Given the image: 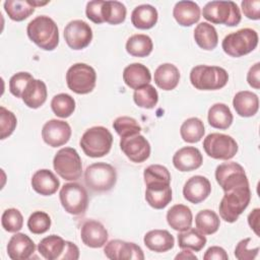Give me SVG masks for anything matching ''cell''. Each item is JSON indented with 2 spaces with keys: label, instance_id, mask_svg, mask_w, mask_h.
<instances>
[{
  "label": "cell",
  "instance_id": "5b68a950",
  "mask_svg": "<svg viewBox=\"0 0 260 260\" xmlns=\"http://www.w3.org/2000/svg\"><path fill=\"white\" fill-rule=\"evenodd\" d=\"M258 34L255 29L245 27L225 36L221 47L229 56L239 58L254 51L258 45Z\"/></svg>",
  "mask_w": 260,
  "mask_h": 260
},
{
  "label": "cell",
  "instance_id": "681fc988",
  "mask_svg": "<svg viewBox=\"0 0 260 260\" xmlns=\"http://www.w3.org/2000/svg\"><path fill=\"white\" fill-rule=\"evenodd\" d=\"M103 3H104L103 0H93V1L87 2L86 4V8H85L86 17L96 24L104 22V19L102 16Z\"/></svg>",
  "mask_w": 260,
  "mask_h": 260
},
{
  "label": "cell",
  "instance_id": "9a60e30c",
  "mask_svg": "<svg viewBox=\"0 0 260 260\" xmlns=\"http://www.w3.org/2000/svg\"><path fill=\"white\" fill-rule=\"evenodd\" d=\"M120 148L131 161L136 164L145 161L151 150L148 140L140 134L121 138Z\"/></svg>",
  "mask_w": 260,
  "mask_h": 260
},
{
  "label": "cell",
  "instance_id": "7402d4cb",
  "mask_svg": "<svg viewBox=\"0 0 260 260\" xmlns=\"http://www.w3.org/2000/svg\"><path fill=\"white\" fill-rule=\"evenodd\" d=\"M201 10L197 3L193 1H179L173 9L175 20L182 26H191L200 19Z\"/></svg>",
  "mask_w": 260,
  "mask_h": 260
},
{
  "label": "cell",
  "instance_id": "bcb514c9",
  "mask_svg": "<svg viewBox=\"0 0 260 260\" xmlns=\"http://www.w3.org/2000/svg\"><path fill=\"white\" fill-rule=\"evenodd\" d=\"M17 125L15 115L4 107H0V138L5 139L10 136Z\"/></svg>",
  "mask_w": 260,
  "mask_h": 260
},
{
  "label": "cell",
  "instance_id": "ee69618b",
  "mask_svg": "<svg viewBox=\"0 0 260 260\" xmlns=\"http://www.w3.org/2000/svg\"><path fill=\"white\" fill-rule=\"evenodd\" d=\"M51 222V217L47 212L37 210L29 215L27 219V228L30 233L42 235L50 230Z\"/></svg>",
  "mask_w": 260,
  "mask_h": 260
},
{
  "label": "cell",
  "instance_id": "277c9868",
  "mask_svg": "<svg viewBox=\"0 0 260 260\" xmlns=\"http://www.w3.org/2000/svg\"><path fill=\"white\" fill-rule=\"evenodd\" d=\"M79 144L87 156L102 157L110 152L113 144V135L104 126H93L82 134Z\"/></svg>",
  "mask_w": 260,
  "mask_h": 260
},
{
  "label": "cell",
  "instance_id": "f35d334b",
  "mask_svg": "<svg viewBox=\"0 0 260 260\" xmlns=\"http://www.w3.org/2000/svg\"><path fill=\"white\" fill-rule=\"evenodd\" d=\"M127 14V9L122 2L119 1H104L102 6V16L104 22L110 24H120L124 22Z\"/></svg>",
  "mask_w": 260,
  "mask_h": 260
},
{
  "label": "cell",
  "instance_id": "b9f144b4",
  "mask_svg": "<svg viewBox=\"0 0 260 260\" xmlns=\"http://www.w3.org/2000/svg\"><path fill=\"white\" fill-rule=\"evenodd\" d=\"M133 100L139 108L153 109L158 102V93L154 86L146 84L134 90Z\"/></svg>",
  "mask_w": 260,
  "mask_h": 260
},
{
  "label": "cell",
  "instance_id": "2e32d148",
  "mask_svg": "<svg viewBox=\"0 0 260 260\" xmlns=\"http://www.w3.org/2000/svg\"><path fill=\"white\" fill-rule=\"evenodd\" d=\"M70 125L63 121L52 119L45 123L42 129V138L51 147H59L67 143L71 137Z\"/></svg>",
  "mask_w": 260,
  "mask_h": 260
},
{
  "label": "cell",
  "instance_id": "7c38bea8",
  "mask_svg": "<svg viewBox=\"0 0 260 260\" xmlns=\"http://www.w3.org/2000/svg\"><path fill=\"white\" fill-rule=\"evenodd\" d=\"M215 180L223 191L238 186L249 185L244 168L236 161L223 162L217 166L215 169Z\"/></svg>",
  "mask_w": 260,
  "mask_h": 260
},
{
  "label": "cell",
  "instance_id": "9c48e42d",
  "mask_svg": "<svg viewBox=\"0 0 260 260\" xmlns=\"http://www.w3.org/2000/svg\"><path fill=\"white\" fill-rule=\"evenodd\" d=\"M56 173L66 181H76L81 177V158L73 147H63L57 151L53 159Z\"/></svg>",
  "mask_w": 260,
  "mask_h": 260
},
{
  "label": "cell",
  "instance_id": "603a6c76",
  "mask_svg": "<svg viewBox=\"0 0 260 260\" xmlns=\"http://www.w3.org/2000/svg\"><path fill=\"white\" fill-rule=\"evenodd\" d=\"M123 80L127 86L132 89H138L151 80L149 69L141 63H132L125 67L123 71Z\"/></svg>",
  "mask_w": 260,
  "mask_h": 260
},
{
  "label": "cell",
  "instance_id": "3957f363",
  "mask_svg": "<svg viewBox=\"0 0 260 260\" xmlns=\"http://www.w3.org/2000/svg\"><path fill=\"white\" fill-rule=\"evenodd\" d=\"M190 81L196 89L216 90L226 85L229 74L219 66L197 65L191 69Z\"/></svg>",
  "mask_w": 260,
  "mask_h": 260
},
{
  "label": "cell",
  "instance_id": "7a4b0ae2",
  "mask_svg": "<svg viewBox=\"0 0 260 260\" xmlns=\"http://www.w3.org/2000/svg\"><path fill=\"white\" fill-rule=\"evenodd\" d=\"M251 200L249 185L238 186L224 191L220 200L218 210L220 217L226 222H235L248 207Z\"/></svg>",
  "mask_w": 260,
  "mask_h": 260
},
{
  "label": "cell",
  "instance_id": "816d5d0a",
  "mask_svg": "<svg viewBox=\"0 0 260 260\" xmlns=\"http://www.w3.org/2000/svg\"><path fill=\"white\" fill-rule=\"evenodd\" d=\"M204 260H228L229 256L225 250L218 246L209 247L203 255Z\"/></svg>",
  "mask_w": 260,
  "mask_h": 260
},
{
  "label": "cell",
  "instance_id": "484cf974",
  "mask_svg": "<svg viewBox=\"0 0 260 260\" xmlns=\"http://www.w3.org/2000/svg\"><path fill=\"white\" fill-rule=\"evenodd\" d=\"M180 71L172 63H164L159 65L153 75L154 83L162 90H172L177 87L180 81Z\"/></svg>",
  "mask_w": 260,
  "mask_h": 260
},
{
  "label": "cell",
  "instance_id": "ffe728a7",
  "mask_svg": "<svg viewBox=\"0 0 260 260\" xmlns=\"http://www.w3.org/2000/svg\"><path fill=\"white\" fill-rule=\"evenodd\" d=\"M34 241L25 234H14L7 244V254L12 260H26L35 252Z\"/></svg>",
  "mask_w": 260,
  "mask_h": 260
},
{
  "label": "cell",
  "instance_id": "4dcf8cb0",
  "mask_svg": "<svg viewBox=\"0 0 260 260\" xmlns=\"http://www.w3.org/2000/svg\"><path fill=\"white\" fill-rule=\"evenodd\" d=\"M145 200L154 209H162L172 201L171 185L146 186Z\"/></svg>",
  "mask_w": 260,
  "mask_h": 260
},
{
  "label": "cell",
  "instance_id": "8d00e7d4",
  "mask_svg": "<svg viewBox=\"0 0 260 260\" xmlns=\"http://www.w3.org/2000/svg\"><path fill=\"white\" fill-rule=\"evenodd\" d=\"M205 133L203 122L196 117L189 118L183 122L180 128L182 139L188 143H196L202 139Z\"/></svg>",
  "mask_w": 260,
  "mask_h": 260
},
{
  "label": "cell",
  "instance_id": "83f0119b",
  "mask_svg": "<svg viewBox=\"0 0 260 260\" xmlns=\"http://www.w3.org/2000/svg\"><path fill=\"white\" fill-rule=\"evenodd\" d=\"M233 106L236 113L241 117H252L259 110L258 95L249 90H242L235 94Z\"/></svg>",
  "mask_w": 260,
  "mask_h": 260
},
{
  "label": "cell",
  "instance_id": "c3c4849f",
  "mask_svg": "<svg viewBox=\"0 0 260 260\" xmlns=\"http://www.w3.org/2000/svg\"><path fill=\"white\" fill-rule=\"evenodd\" d=\"M251 238H246L241 240L236 248H235V256L237 259L239 260H253L257 257L258 252H259V247H255V248H249V244L251 242Z\"/></svg>",
  "mask_w": 260,
  "mask_h": 260
},
{
  "label": "cell",
  "instance_id": "f546056e",
  "mask_svg": "<svg viewBox=\"0 0 260 260\" xmlns=\"http://www.w3.org/2000/svg\"><path fill=\"white\" fill-rule=\"evenodd\" d=\"M65 246L66 241L60 236L51 235L40 241L38 251L47 260H61Z\"/></svg>",
  "mask_w": 260,
  "mask_h": 260
},
{
  "label": "cell",
  "instance_id": "836d02e7",
  "mask_svg": "<svg viewBox=\"0 0 260 260\" xmlns=\"http://www.w3.org/2000/svg\"><path fill=\"white\" fill-rule=\"evenodd\" d=\"M152 40L147 35H133L126 42V51L133 57H147L152 52Z\"/></svg>",
  "mask_w": 260,
  "mask_h": 260
},
{
  "label": "cell",
  "instance_id": "7dc6e473",
  "mask_svg": "<svg viewBox=\"0 0 260 260\" xmlns=\"http://www.w3.org/2000/svg\"><path fill=\"white\" fill-rule=\"evenodd\" d=\"M32 78V75L28 72H18L12 75L9 79V91L14 96L21 98L26 84Z\"/></svg>",
  "mask_w": 260,
  "mask_h": 260
},
{
  "label": "cell",
  "instance_id": "d6986e66",
  "mask_svg": "<svg viewBox=\"0 0 260 260\" xmlns=\"http://www.w3.org/2000/svg\"><path fill=\"white\" fill-rule=\"evenodd\" d=\"M203 156L194 146H184L177 150L173 156V165L180 172H191L202 166Z\"/></svg>",
  "mask_w": 260,
  "mask_h": 260
},
{
  "label": "cell",
  "instance_id": "6da1fadb",
  "mask_svg": "<svg viewBox=\"0 0 260 260\" xmlns=\"http://www.w3.org/2000/svg\"><path fill=\"white\" fill-rule=\"evenodd\" d=\"M26 32L29 40L45 51H53L59 44L58 26L47 15H40L30 20L27 24Z\"/></svg>",
  "mask_w": 260,
  "mask_h": 260
},
{
  "label": "cell",
  "instance_id": "f6af8a7d",
  "mask_svg": "<svg viewBox=\"0 0 260 260\" xmlns=\"http://www.w3.org/2000/svg\"><path fill=\"white\" fill-rule=\"evenodd\" d=\"M1 224L8 233H17L22 229L23 216L18 209L8 208L2 213Z\"/></svg>",
  "mask_w": 260,
  "mask_h": 260
},
{
  "label": "cell",
  "instance_id": "4fadbf2b",
  "mask_svg": "<svg viewBox=\"0 0 260 260\" xmlns=\"http://www.w3.org/2000/svg\"><path fill=\"white\" fill-rule=\"evenodd\" d=\"M64 39L68 47L72 50H82L92 40L91 27L81 19L71 20L64 28Z\"/></svg>",
  "mask_w": 260,
  "mask_h": 260
},
{
  "label": "cell",
  "instance_id": "e0dca14e",
  "mask_svg": "<svg viewBox=\"0 0 260 260\" xmlns=\"http://www.w3.org/2000/svg\"><path fill=\"white\" fill-rule=\"evenodd\" d=\"M210 193L211 184L209 180L200 175L189 178L183 187L184 198L193 204H198L204 201Z\"/></svg>",
  "mask_w": 260,
  "mask_h": 260
},
{
  "label": "cell",
  "instance_id": "ab89813d",
  "mask_svg": "<svg viewBox=\"0 0 260 260\" xmlns=\"http://www.w3.org/2000/svg\"><path fill=\"white\" fill-rule=\"evenodd\" d=\"M143 179L146 186L171 184V174L169 170L161 165L148 166L143 172Z\"/></svg>",
  "mask_w": 260,
  "mask_h": 260
},
{
  "label": "cell",
  "instance_id": "5bb4252c",
  "mask_svg": "<svg viewBox=\"0 0 260 260\" xmlns=\"http://www.w3.org/2000/svg\"><path fill=\"white\" fill-rule=\"evenodd\" d=\"M104 253L111 260H143L142 249L132 242L112 240L106 243Z\"/></svg>",
  "mask_w": 260,
  "mask_h": 260
},
{
  "label": "cell",
  "instance_id": "60d3db41",
  "mask_svg": "<svg viewBox=\"0 0 260 260\" xmlns=\"http://www.w3.org/2000/svg\"><path fill=\"white\" fill-rule=\"evenodd\" d=\"M51 109L57 117L68 118L75 110V101L68 93H58L51 101Z\"/></svg>",
  "mask_w": 260,
  "mask_h": 260
},
{
  "label": "cell",
  "instance_id": "44dd1931",
  "mask_svg": "<svg viewBox=\"0 0 260 260\" xmlns=\"http://www.w3.org/2000/svg\"><path fill=\"white\" fill-rule=\"evenodd\" d=\"M31 187L40 195L50 196L57 192L60 187V181L53 172L47 169L37 171L31 177Z\"/></svg>",
  "mask_w": 260,
  "mask_h": 260
},
{
  "label": "cell",
  "instance_id": "8fae6325",
  "mask_svg": "<svg viewBox=\"0 0 260 260\" xmlns=\"http://www.w3.org/2000/svg\"><path fill=\"white\" fill-rule=\"evenodd\" d=\"M203 148L206 154L214 159L228 160L238 152V143L226 134L210 133L203 140Z\"/></svg>",
  "mask_w": 260,
  "mask_h": 260
},
{
  "label": "cell",
  "instance_id": "ac0fdd59",
  "mask_svg": "<svg viewBox=\"0 0 260 260\" xmlns=\"http://www.w3.org/2000/svg\"><path fill=\"white\" fill-rule=\"evenodd\" d=\"M108 231L104 224L98 220H86L80 230L82 243L89 248H102L108 241Z\"/></svg>",
  "mask_w": 260,
  "mask_h": 260
},
{
  "label": "cell",
  "instance_id": "ba28073f",
  "mask_svg": "<svg viewBox=\"0 0 260 260\" xmlns=\"http://www.w3.org/2000/svg\"><path fill=\"white\" fill-rule=\"evenodd\" d=\"M66 83L77 94L89 93L96 83L95 70L85 63H75L66 72Z\"/></svg>",
  "mask_w": 260,
  "mask_h": 260
},
{
  "label": "cell",
  "instance_id": "cb8c5ba5",
  "mask_svg": "<svg viewBox=\"0 0 260 260\" xmlns=\"http://www.w3.org/2000/svg\"><path fill=\"white\" fill-rule=\"evenodd\" d=\"M47 95L48 91L45 82L41 79L32 78L26 84L21 99L28 108L38 109L45 104L47 101Z\"/></svg>",
  "mask_w": 260,
  "mask_h": 260
},
{
  "label": "cell",
  "instance_id": "db71d44e",
  "mask_svg": "<svg viewBox=\"0 0 260 260\" xmlns=\"http://www.w3.org/2000/svg\"><path fill=\"white\" fill-rule=\"evenodd\" d=\"M78 258H79L78 247L74 243L66 241L65 250L61 257V260H77Z\"/></svg>",
  "mask_w": 260,
  "mask_h": 260
},
{
  "label": "cell",
  "instance_id": "30bf717a",
  "mask_svg": "<svg viewBox=\"0 0 260 260\" xmlns=\"http://www.w3.org/2000/svg\"><path fill=\"white\" fill-rule=\"evenodd\" d=\"M60 202L66 212L72 215H82L88 206L86 189L78 183H66L59 193Z\"/></svg>",
  "mask_w": 260,
  "mask_h": 260
},
{
  "label": "cell",
  "instance_id": "52a82bcc",
  "mask_svg": "<svg viewBox=\"0 0 260 260\" xmlns=\"http://www.w3.org/2000/svg\"><path fill=\"white\" fill-rule=\"evenodd\" d=\"M85 185L94 192L110 191L117 182L116 169L107 162H94L84 172Z\"/></svg>",
  "mask_w": 260,
  "mask_h": 260
},
{
  "label": "cell",
  "instance_id": "f907efd6",
  "mask_svg": "<svg viewBox=\"0 0 260 260\" xmlns=\"http://www.w3.org/2000/svg\"><path fill=\"white\" fill-rule=\"evenodd\" d=\"M244 15L252 20L260 18V1L259 0H244L241 3Z\"/></svg>",
  "mask_w": 260,
  "mask_h": 260
},
{
  "label": "cell",
  "instance_id": "f5cc1de1",
  "mask_svg": "<svg viewBox=\"0 0 260 260\" xmlns=\"http://www.w3.org/2000/svg\"><path fill=\"white\" fill-rule=\"evenodd\" d=\"M259 74H260V63L257 62L252 67H250V69H249V71L247 73L248 84L251 87L255 88V89H259L260 88Z\"/></svg>",
  "mask_w": 260,
  "mask_h": 260
},
{
  "label": "cell",
  "instance_id": "11a10c76",
  "mask_svg": "<svg viewBox=\"0 0 260 260\" xmlns=\"http://www.w3.org/2000/svg\"><path fill=\"white\" fill-rule=\"evenodd\" d=\"M259 211H260L259 208H255L248 215V223L257 236H259V231H258V228H259Z\"/></svg>",
  "mask_w": 260,
  "mask_h": 260
},
{
  "label": "cell",
  "instance_id": "74e56055",
  "mask_svg": "<svg viewBox=\"0 0 260 260\" xmlns=\"http://www.w3.org/2000/svg\"><path fill=\"white\" fill-rule=\"evenodd\" d=\"M195 225L201 234L212 235L219 229L220 220L213 210L203 209L196 214Z\"/></svg>",
  "mask_w": 260,
  "mask_h": 260
},
{
  "label": "cell",
  "instance_id": "1f68e13d",
  "mask_svg": "<svg viewBox=\"0 0 260 260\" xmlns=\"http://www.w3.org/2000/svg\"><path fill=\"white\" fill-rule=\"evenodd\" d=\"M194 40L196 44L205 51H211L218 44V36L215 27L208 22H200L194 29Z\"/></svg>",
  "mask_w": 260,
  "mask_h": 260
},
{
  "label": "cell",
  "instance_id": "4316f807",
  "mask_svg": "<svg viewBox=\"0 0 260 260\" xmlns=\"http://www.w3.org/2000/svg\"><path fill=\"white\" fill-rule=\"evenodd\" d=\"M193 215L191 209L184 204L173 205L167 212L168 224L177 232H184L191 228Z\"/></svg>",
  "mask_w": 260,
  "mask_h": 260
},
{
  "label": "cell",
  "instance_id": "d6a6232c",
  "mask_svg": "<svg viewBox=\"0 0 260 260\" xmlns=\"http://www.w3.org/2000/svg\"><path fill=\"white\" fill-rule=\"evenodd\" d=\"M207 120L211 127L225 130L232 125L234 117L230 108L225 104L216 103L209 108Z\"/></svg>",
  "mask_w": 260,
  "mask_h": 260
},
{
  "label": "cell",
  "instance_id": "f1b7e54d",
  "mask_svg": "<svg viewBox=\"0 0 260 260\" xmlns=\"http://www.w3.org/2000/svg\"><path fill=\"white\" fill-rule=\"evenodd\" d=\"M157 10L150 4L138 5L131 13V22L138 29H149L153 27L157 22Z\"/></svg>",
  "mask_w": 260,
  "mask_h": 260
},
{
  "label": "cell",
  "instance_id": "d590c367",
  "mask_svg": "<svg viewBox=\"0 0 260 260\" xmlns=\"http://www.w3.org/2000/svg\"><path fill=\"white\" fill-rule=\"evenodd\" d=\"M178 246L181 249H189L195 252H199L206 245V238L197 229L190 228L187 231L179 232L178 234Z\"/></svg>",
  "mask_w": 260,
  "mask_h": 260
},
{
  "label": "cell",
  "instance_id": "9f6ffc18",
  "mask_svg": "<svg viewBox=\"0 0 260 260\" xmlns=\"http://www.w3.org/2000/svg\"><path fill=\"white\" fill-rule=\"evenodd\" d=\"M175 259L176 260H178V259H184V260H189V259H191V260H197V257L189 250V249H183V251H181L178 255H176V257H175Z\"/></svg>",
  "mask_w": 260,
  "mask_h": 260
},
{
  "label": "cell",
  "instance_id": "e575fe53",
  "mask_svg": "<svg viewBox=\"0 0 260 260\" xmlns=\"http://www.w3.org/2000/svg\"><path fill=\"white\" fill-rule=\"evenodd\" d=\"M35 6L30 0H6L4 9L8 17L14 21H22L35 12Z\"/></svg>",
  "mask_w": 260,
  "mask_h": 260
},
{
  "label": "cell",
  "instance_id": "8992f818",
  "mask_svg": "<svg viewBox=\"0 0 260 260\" xmlns=\"http://www.w3.org/2000/svg\"><path fill=\"white\" fill-rule=\"evenodd\" d=\"M203 17L211 23L236 26L242 16L238 5L234 1H210L202 9Z\"/></svg>",
  "mask_w": 260,
  "mask_h": 260
},
{
  "label": "cell",
  "instance_id": "7bdbcfd3",
  "mask_svg": "<svg viewBox=\"0 0 260 260\" xmlns=\"http://www.w3.org/2000/svg\"><path fill=\"white\" fill-rule=\"evenodd\" d=\"M113 128L121 138L139 134L141 131V127L138 122L134 118L128 116H122L115 119L113 122Z\"/></svg>",
  "mask_w": 260,
  "mask_h": 260
},
{
  "label": "cell",
  "instance_id": "d4e9b609",
  "mask_svg": "<svg viewBox=\"0 0 260 260\" xmlns=\"http://www.w3.org/2000/svg\"><path fill=\"white\" fill-rule=\"evenodd\" d=\"M144 245L153 252L164 253L174 248L175 239L167 230H152L147 232L143 238Z\"/></svg>",
  "mask_w": 260,
  "mask_h": 260
}]
</instances>
